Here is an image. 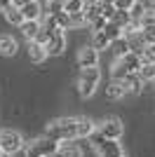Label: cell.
<instances>
[{"mask_svg": "<svg viewBox=\"0 0 155 157\" xmlns=\"http://www.w3.org/2000/svg\"><path fill=\"white\" fill-rule=\"evenodd\" d=\"M45 136L54 138L57 143L61 141H75L78 138V131H75V117H59V120H52L45 129Z\"/></svg>", "mask_w": 155, "mask_h": 157, "instance_id": "cell-1", "label": "cell"}, {"mask_svg": "<svg viewBox=\"0 0 155 157\" xmlns=\"http://www.w3.org/2000/svg\"><path fill=\"white\" fill-rule=\"evenodd\" d=\"M99 82H101V71H99L97 66H87V68H82L80 75H78V92H80V96L89 98L92 94L97 92Z\"/></svg>", "mask_w": 155, "mask_h": 157, "instance_id": "cell-2", "label": "cell"}, {"mask_svg": "<svg viewBox=\"0 0 155 157\" xmlns=\"http://www.w3.org/2000/svg\"><path fill=\"white\" fill-rule=\"evenodd\" d=\"M57 141L50 136H40V138H33L31 143H24L21 150L26 152V157H47L50 152L57 150Z\"/></svg>", "mask_w": 155, "mask_h": 157, "instance_id": "cell-3", "label": "cell"}, {"mask_svg": "<svg viewBox=\"0 0 155 157\" xmlns=\"http://www.w3.org/2000/svg\"><path fill=\"white\" fill-rule=\"evenodd\" d=\"M125 131V124L120 117H108L103 120L101 124H99V129H94V134H92V138H120Z\"/></svg>", "mask_w": 155, "mask_h": 157, "instance_id": "cell-4", "label": "cell"}, {"mask_svg": "<svg viewBox=\"0 0 155 157\" xmlns=\"http://www.w3.org/2000/svg\"><path fill=\"white\" fill-rule=\"evenodd\" d=\"M94 150L97 157H122V145L120 138H94Z\"/></svg>", "mask_w": 155, "mask_h": 157, "instance_id": "cell-5", "label": "cell"}, {"mask_svg": "<svg viewBox=\"0 0 155 157\" xmlns=\"http://www.w3.org/2000/svg\"><path fill=\"white\" fill-rule=\"evenodd\" d=\"M24 148V136L19 131H0V150L5 155H17Z\"/></svg>", "mask_w": 155, "mask_h": 157, "instance_id": "cell-6", "label": "cell"}, {"mask_svg": "<svg viewBox=\"0 0 155 157\" xmlns=\"http://www.w3.org/2000/svg\"><path fill=\"white\" fill-rule=\"evenodd\" d=\"M45 49H47V56H59V54H64L66 49V31H61V28H54V31L50 33V38H47L45 42Z\"/></svg>", "mask_w": 155, "mask_h": 157, "instance_id": "cell-7", "label": "cell"}, {"mask_svg": "<svg viewBox=\"0 0 155 157\" xmlns=\"http://www.w3.org/2000/svg\"><path fill=\"white\" fill-rule=\"evenodd\" d=\"M78 66L87 68V66H99V49H94L92 45H85L78 52Z\"/></svg>", "mask_w": 155, "mask_h": 157, "instance_id": "cell-8", "label": "cell"}, {"mask_svg": "<svg viewBox=\"0 0 155 157\" xmlns=\"http://www.w3.org/2000/svg\"><path fill=\"white\" fill-rule=\"evenodd\" d=\"M21 17L24 21H33V19H42V5H40V0H31V2H26V5L19 7Z\"/></svg>", "mask_w": 155, "mask_h": 157, "instance_id": "cell-9", "label": "cell"}, {"mask_svg": "<svg viewBox=\"0 0 155 157\" xmlns=\"http://www.w3.org/2000/svg\"><path fill=\"white\" fill-rule=\"evenodd\" d=\"M127 94H129V92H127V87H125V82H122V80L110 78L108 87H106V96H108V98H113V101H117V98H125Z\"/></svg>", "mask_w": 155, "mask_h": 157, "instance_id": "cell-10", "label": "cell"}, {"mask_svg": "<svg viewBox=\"0 0 155 157\" xmlns=\"http://www.w3.org/2000/svg\"><path fill=\"white\" fill-rule=\"evenodd\" d=\"M117 61L122 63V68L127 73H136V71H139V66H141V54L127 52V54H122V56H117Z\"/></svg>", "mask_w": 155, "mask_h": 157, "instance_id": "cell-11", "label": "cell"}, {"mask_svg": "<svg viewBox=\"0 0 155 157\" xmlns=\"http://www.w3.org/2000/svg\"><path fill=\"white\" fill-rule=\"evenodd\" d=\"M94 122L89 117H75V131H78V138H89L94 134Z\"/></svg>", "mask_w": 155, "mask_h": 157, "instance_id": "cell-12", "label": "cell"}, {"mask_svg": "<svg viewBox=\"0 0 155 157\" xmlns=\"http://www.w3.org/2000/svg\"><path fill=\"white\" fill-rule=\"evenodd\" d=\"M28 59L33 63H42L47 59V49L40 42H35V40H28Z\"/></svg>", "mask_w": 155, "mask_h": 157, "instance_id": "cell-13", "label": "cell"}, {"mask_svg": "<svg viewBox=\"0 0 155 157\" xmlns=\"http://www.w3.org/2000/svg\"><path fill=\"white\" fill-rule=\"evenodd\" d=\"M17 49H19V42L12 35H0V54L2 56H14Z\"/></svg>", "mask_w": 155, "mask_h": 157, "instance_id": "cell-14", "label": "cell"}, {"mask_svg": "<svg viewBox=\"0 0 155 157\" xmlns=\"http://www.w3.org/2000/svg\"><path fill=\"white\" fill-rule=\"evenodd\" d=\"M122 82H125V87H127L129 94H141V92H143V85H146V82H141V80H139V75H136V73H127V75L122 78Z\"/></svg>", "mask_w": 155, "mask_h": 157, "instance_id": "cell-15", "label": "cell"}, {"mask_svg": "<svg viewBox=\"0 0 155 157\" xmlns=\"http://www.w3.org/2000/svg\"><path fill=\"white\" fill-rule=\"evenodd\" d=\"M57 150L61 152V157H82L80 145H75L73 141H61V143L57 145Z\"/></svg>", "mask_w": 155, "mask_h": 157, "instance_id": "cell-16", "label": "cell"}, {"mask_svg": "<svg viewBox=\"0 0 155 157\" xmlns=\"http://www.w3.org/2000/svg\"><path fill=\"white\" fill-rule=\"evenodd\" d=\"M136 75H139L141 82H153V80H155V63H150V61H141Z\"/></svg>", "mask_w": 155, "mask_h": 157, "instance_id": "cell-17", "label": "cell"}, {"mask_svg": "<svg viewBox=\"0 0 155 157\" xmlns=\"http://www.w3.org/2000/svg\"><path fill=\"white\" fill-rule=\"evenodd\" d=\"M21 33H24V38L26 40H33L35 38V33L40 31V19H33V21H21L19 24Z\"/></svg>", "mask_w": 155, "mask_h": 157, "instance_id": "cell-18", "label": "cell"}, {"mask_svg": "<svg viewBox=\"0 0 155 157\" xmlns=\"http://www.w3.org/2000/svg\"><path fill=\"white\" fill-rule=\"evenodd\" d=\"M101 33L108 38V42H113V40L122 38V28L117 26V24H113V21H106V26L101 28Z\"/></svg>", "mask_w": 155, "mask_h": 157, "instance_id": "cell-19", "label": "cell"}, {"mask_svg": "<svg viewBox=\"0 0 155 157\" xmlns=\"http://www.w3.org/2000/svg\"><path fill=\"white\" fill-rule=\"evenodd\" d=\"M59 12H64V0H45L42 14H47V17H57Z\"/></svg>", "mask_w": 155, "mask_h": 157, "instance_id": "cell-20", "label": "cell"}, {"mask_svg": "<svg viewBox=\"0 0 155 157\" xmlns=\"http://www.w3.org/2000/svg\"><path fill=\"white\" fill-rule=\"evenodd\" d=\"M127 14H129V19H141L143 14H148L146 12V7H143V2L141 0H134V2H132V5H129V10H127Z\"/></svg>", "mask_w": 155, "mask_h": 157, "instance_id": "cell-21", "label": "cell"}, {"mask_svg": "<svg viewBox=\"0 0 155 157\" xmlns=\"http://www.w3.org/2000/svg\"><path fill=\"white\" fill-rule=\"evenodd\" d=\"M2 14H5V19L10 21L12 26H19L21 21H24V17H21V12H19V7H14V5H12V7H7Z\"/></svg>", "mask_w": 155, "mask_h": 157, "instance_id": "cell-22", "label": "cell"}, {"mask_svg": "<svg viewBox=\"0 0 155 157\" xmlns=\"http://www.w3.org/2000/svg\"><path fill=\"white\" fill-rule=\"evenodd\" d=\"M85 26H87V21H85L82 12L68 14V26H66V31H75V28H85Z\"/></svg>", "mask_w": 155, "mask_h": 157, "instance_id": "cell-23", "label": "cell"}, {"mask_svg": "<svg viewBox=\"0 0 155 157\" xmlns=\"http://www.w3.org/2000/svg\"><path fill=\"white\" fill-rule=\"evenodd\" d=\"M110 49H113V54H115V59L117 56H122V54H127L129 52V45H127V40L125 38H117V40H113V42H110Z\"/></svg>", "mask_w": 155, "mask_h": 157, "instance_id": "cell-24", "label": "cell"}, {"mask_svg": "<svg viewBox=\"0 0 155 157\" xmlns=\"http://www.w3.org/2000/svg\"><path fill=\"white\" fill-rule=\"evenodd\" d=\"M108 45H110L108 38H106L101 31H94V33H92V47H94V49H99V52H101V49H106Z\"/></svg>", "mask_w": 155, "mask_h": 157, "instance_id": "cell-25", "label": "cell"}, {"mask_svg": "<svg viewBox=\"0 0 155 157\" xmlns=\"http://www.w3.org/2000/svg\"><path fill=\"white\" fill-rule=\"evenodd\" d=\"M141 38H143L146 45H148V42H155V21H150V24L141 26Z\"/></svg>", "mask_w": 155, "mask_h": 157, "instance_id": "cell-26", "label": "cell"}, {"mask_svg": "<svg viewBox=\"0 0 155 157\" xmlns=\"http://www.w3.org/2000/svg\"><path fill=\"white\" fill-rule=\"evenodd\" d=\"M64 12H66V14H78V12H82V0H64Z\"/></svg>", "mask_w": 155, "mask_h": 157, "instance_id": "cell-27", "label": "cell"}, {"mask_svg": "<svg viewBox=\"0 0 155 157\" xmlns=\"http://www.w3.org/2000/svg\"><path fill=\"white\" fill-rule=\"evenodd\" d=\"M108 21H113V24H117V26L122 28L125 24H127V21H129V14L125 12V10H115V14H113V17H110Z\"/></svg>", "mask_w": 155, "mask_h": 157, "instance_id": "cell-28", "label": "cell"}, {"mask_svg": "<svg viewBox=\"0 0 155 157\" xmlns=\"http://www.w3.org/2000/svg\"><path fill=\"white\" fill-rule=\"evenodd\" d=\"M141 61H150V63H155V42H148V45L143 47Z\"/></svg>", "mask_w": 155, "mask_h": 157, "instance_id": "cell-29", "label": "cell"}, {"mask_svg": "<svg viewBox=\"0 0 155 157\" xmlns=\"http://www.w3.org/2000/svg\"><path fill=\"white\" fill-rule=\"evenodd\" d=\"M87 26L92 28V33H94V31H101V28L106 26V17H103V14H99L97 19H92L89 24H87Z\"/></svg>", "mask_w": 155, "mask_h": 157, "instance_id": "cell-30", "label": "cell"}, {"mask_svg": "<svg viewBox=\"0 0 155 157\" xmlns=\"http://www.w3.org/2000/svg\"><path fill=\"white\" fill-rule=\"evenodd\" d=\"M54 21H57V26L61 28V31H66V26H68V14H66V12H59L57 17H54Z\"/></svg>", "mask_w": 155, "mask_h": 157, "instance_id": "cell-31", "label": "cell"}, {"mask_svg": "<svg viewBox=\"0 0 155 157\" xmlns=\"http://www.w3.org/2000/svg\"><path fill=\"white\" fill-rule=\"evenodd\" d=\"M101 14L106 17V21H108L110 17L115 14V5H101Z\"/></svg>", "mask_w": 155, "mask_h": 157, "instance_id": "cell-32", "label": "cell"}, {"mask_svg": "<svg viewBox=\"0 0 155 157\" xmlns=\"http://www.w3.org/2000/svg\"><path fill=\"white\" fill-rule=\"evenodd\" d=\"M132 2H134V0H115L113 5H115V10H125V12H127V10H129V5H132Z\"/></svg>", "mask_w": 155, "mask_h": 157, "instance_id": "cell-33", "label": "cell"}, {"mask_svg": "<svg viewBox=\"0 0 155 157\" xmlns=\"http://www.w3.org/2000/svg\"><path fill=\"white\" fill-rule=\"evenodd\" d=\"M7 7H12V0H0V12H5Z\"/></svg>", "mask_w": 155, "mask_h": 157, "instance_id": "cell-34", "label": "cell"}, {"mask_svg": "<svg viewBox=\"0 0 155 157\" xmlns=\"http://www.w3.org/2000/svg\"><path fill=\"white\" fill-rule=\"evenodd\" d=\"M26 2H31V0H12L14 7H21V5H26Z\"/></svg>", "mask_w": 155, "mask_h": 157, "instance_id": "cell-35", "label": "cell"}, {"mask_svg": "<svg viewBox=\"0 0 155 157\" xmlns=\"http://www.w3.org/2000/svg\"><path fill=\"white\" fill-rule=\"evenodd\" d=\"M99 5H113V2H115V0H97Z\"/></svg>", "mask_w": 155, "mask_h": 157, "instance_id": "cell-36", "label": "cell"}, {"mask_svg": "<svg viewBox=\"0 0 155 157\" xmlns=\"http://www.w3.org/2000/svg\"><path fill=\"white\" fill-rule=\"evenodd\" d=\"M47 157H61V152H59V150H54V152H50Z\"/></svg>", "mask_w": 155, "mask_h": 157, "instance_id": "cell-37", "label": "cell"}, {"mask_svg": "<svg viewBox=\"0 0 155 157\" xmlns=\"http://www.w3.org/2000/svg\"><path fill=\"white\" fill-rule=\"evenodd\" d=\"M87 2H97V0H82V5H87Z\"/></svg>", "mask_w": 155, "mask_h": 157, "instance_id": "cell-38", "label": "cell"}, {"mask_svg": "<svg viewBox=\"0 0 155 157\" xmlns=\"http://www.w3.org/2000/svg\"><path fill=\"white\" fill-rule=\"evenodd\" d=\"M2 155H5V152H2V150H0V157H2Z\"/></svg>", "mask_w": 155, "mask_h": 157, "instance_id": "cell-39", "label": "cell"}, {"mask_svg": "<svg viewBox=\"0 0 155 157\" xmlns=\"http://www.w3.org/2000/svg\"><path fill=\"white\" fill-rule=\"evenodd\" d=\"M150 2H153V7H155V0H150Z\"/></svg>", "mask_w": 155, "mask_h": 157, "instance_id": "cell-40", "label": "cell"}, {"mask_svg": "<svg viewBox=\"0 0 155 157\" xmlns=\"http://www.w3.org/2000/svg\"><path fill=\"white\" fill-rule=\"evenodd\" d=\"M2 157H12V155H2Z\"/></svg>", "mask_w": 155, "mask_h": 157, "instance_id": "cell-41", "label": "cell"}, {"mask_svg": "<svg viewBox=\"0 0 155 157\" xmlns=\"http://www.w3.org/2000/svg\"><path fill=\"white\" fill-rule=\"evenodd\" d=\"M153 82H155V80H153Z\"/></svg>", "mask_w": 155, "mask_h": 157, "instance_id": "cell-42", "label": "cell"}, {"mask_svg": "<svg viewBox=\"0 0 155 157\" xmlns=\"http://www.w3.org/2000/svg\"><path fill=\"white\" fill-rule=\"evenodd\" d=\"M122 157H125V155H122Z\"/></svg>", "mask_w": 155, "mask_h": 157, "instance_id": "cell-43", "label": "cell"}, {"mask_svg": "<svg viewBox=\"0 0 155 157\" xmlns=\"http://www.w3.org/2000/svg\"><path fill=\"white\" fill-rule=\"evenodd\" d=\"M153 14H155V12H153Z\"/></svg>", "mask_w": 155, "mask_h": 157, "instance_id": "cell-44", "label": "cell"}]
</instances>
